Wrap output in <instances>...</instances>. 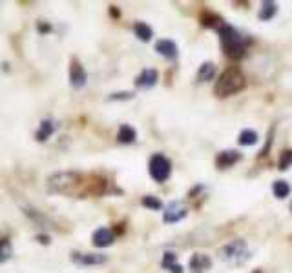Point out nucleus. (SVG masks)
Returning <instances> with one entry per match:
<instances>
[{
    "label": "nucleus",
    "instance_id": "19",
    "mask_svg": "<svg viewBox=\"0 0 292 273\" xmlns=\"http://www.w3.org/2000/svg\"><path fill=\"white\" fill-rule=\"evenodd\" d=\"M276 13H278V6H276L274 2H263L261 9H259V18L261 20H270Z\"/></svg>",
    "mask_w": 292,
    "mask_h": 273
},
{
    "label": "nucleus",
    "instance_id": "11",
    "mask_svg": "<svg viewBox=\"0 0 292 273\" xmlns=\"http://www.w3.org/2000/svg\"><path fill=\"white\" fill-rule=\"evenodd\" d=\"M155 51L163 57H167V59H175L177 57V46H175V42L168 40V38H163L155 44Z\"/></svg>",
    "mask_w": 292,
    "mask_h": 273
},
{
    "label": "nucleus",
    "instance_id": "13",
    "mask_svg": "<svg viewBox=\"0 0 292 273\" xmlns=\"http://www.w3.org/2000/svg\"><path fill=\"white\" fill-rule=\"evenodd\" d=\"M155 82H157V71H155V69H144V71L135 78V86L143 89L154 88Z\"/></svg>",
    "mask_w": 292,
    "mask_h": 273
},
{
    "label": "nucleus",
    "instance_id": "12",
    "mask_svg": "<svg viewBox=\"0 0 292 273\" xmlns=\"http://www.w3.org/2000/svg\"><path fill=\"white\" fill-rule=\"evenodd\" d=\"M210 257L205 255V253H196V255L190 259V270L192 273H203L210 268Z\"/></svg>",
    "mask_w": 292,
    "mask_h": 273
},
{
    "label": "nucleus",
    "instance_id": "22",
    "mask_svg": "<svg viewBox=\"0 0 292 273\" xmlns=\"http://www.w3.org/2000/svg\"><path fill=\"white\" fill-rule=\"evenodd\" d=\"M13 255V246L7 239H2L0 240V262H6L9 261Z\"/></svg>",
    "mask_w": 292,
    "mask_h": 273
},
{
    "label": "nucleus",
    "instance_id": "2",
    "mask_svg": "<svg viewBox=\"0 0 292 273\" xmlns=\"http://www.w3.org/2000/svg\"><path fill=\"white\" fill-rule=\"evenodd\" d=\"M245 86H247V82H245L243 73L239 71L238 68H228L227 71H223L221 77L217 78L214 91L217 97H228L245 89Z\"/></svg>",
    "mask_w": 292,
    "mask_h": 273
},
{
    "label": "nucleus",
    "instance_id": "14",
    "mask_svg": "<svg viewBox=\"0 0 292 273\" xmlns=\"http://www.w3.org/2000/svg\"><path fill=\"white\" fill-rule=\"evenodd\" d=\"M137 138V131L133 130L130 124H123L119 128V133H117V140L121 144H130Z\"/></svg>",
    "mask_w": 292,
    "mask_h": 273
},
{
    "label": "nucleus",
    "instance_id": "5",
    "mask_svg": "<svg viewBox=\"0 0 292 273\" xmlns=\"http://www.w3.org/2000/svg\"><path fill=\"white\" fill-rule=\"evenodd\" d=\"M150 175L154 178L155 182H165L168 177H170V171H172V164L168 161L165 155L157 153L150 159Z\"/></svg>",
    "mask_w": 292,
    "mask_h": 273
},
{
    "label": "nucleus",
    "instance_id": "17",
    "mask_svg": "<svg viewBox=\"0 0 292 273\" xmlns=\"http://www.w3.org/2000/svg\"><path fill=\"white\" fill-rule=\"evenodd\" d=\"M214 75H215V64L205 62L203 66H199L197 80H199V82H210V80H214Z\"/></svg>",
    "mask_w": 292,
    "mask_h": 273
},
{
    "label": "nucleus",
    "instance_id": "16",
    "mask_svg": "<svg viewBox=\"0 0 292 273\" xmlns=\"http://www.w3.org/2000/svg\"><path fill=\"white\" fill-rule=\"evenodd\" d=\"M161 264L165 270H170L172 273H183V266L177 264V255L172 253V251H167V253H165Z\"/></svg>",
    "mask_w": 292,
    "mask_h": 273
},
{
    "label": "nucleus",
    "instance_id": "7",
    "mask_svg": "<svg viewBox=\"0 0 292 273\" xmlns=\"http://www.w3.org/2000/svg\"><path fill=\"white\" fill-rule=\"evenodd\" d=\"M186 208L181 204V202H170L165 209V215H163V220L167 222V224H173V222H179L181 219H185L186 217Z\"/></svg>",
    "mask_w": 292,
    "mask_h": 273
},
{
    "label": "nucleus",
    "instance_id": "26",
    "mask_svg": "<svg viewBox=\"0 0 292 273\" xmlns=\"http://www.w3.org/2000/svg\"><path fill=\"white\" fill-rule=\"evenodd\" d=\"M131 97H133V93H114L110 97V101H128Z\"/></svg>",
    "mask_w": 292,
    "mask_h": 273
},
{
    "label": "nucleus",
    "instance_id": "8",
    "mask_svg": "<svg viewBox=\"0 0 292 273\" xmlns=\"http://www.w3.org/2000/svg\"><path fill=\"white\" fill-rule=\"evenodd\" d=\"M70 82H72L73 88H84L86 86V82H88V73H86V69H84L83 66H81V62H77V60H73L72 62V68H70Z\"/></svg>",
    "mask_w": 292,
    "mask_h": 273
},
{
    "label": "nucleus",
    "instance_id": "15",
    "mask_svg": "<svg viewBox=\"0 0 292 273\" xmlns=\"http://www.w3.org/2000/svg\"><path fill=\"white\" fill-rule=\"evenodd\" d=\"M53 131H55V124H53V120H42L41 122V128L37 130V140L39 142H44V140H48L49 136L53 135Z\"/></svg>",
    "mask_w": 292,
    "mask_h": 273
},
{
    "label": "nucleus",
    "instance_id": "3",
    "mask_svg": "<svg viewBox=\"0 0 292 273\" xmlns=\"http://www.w3.org/2000/svg\"><path fill=\"white\" fill-rule=\"evenodd\" d=\"M81 175L75 171H60L53 173L46 180V188L49 193H62V195H72L75 188L81 184Z\"/></svg>",
    "mask_w": 292,
    "mask_h": 273
},
{
    "label": "nucleus",
    "instance_id": "18",
    "mask_svg": "<svg viewBox=\"0 0 292 273\" xmlns=\"http://www.w3.org/2000/svg\"><path fill=\"white\" fill-rule=\"evenodd\" d=\"M133 31H135V35H137L143 42L152 40V36H154V30H152L148 24H144V22H135Z\"/></svg>",
    "mask_w": 292,
    "mask_h": 273
},
{
    "label": "nucleus",
    "instance_id": "28",
    "mask_svg": "<svg viewBox=\"0 0 292 273\" xmlns=\"http://www.w3.org/2000/svg\"><path fill=\"white\" fill-rule=\"evenodd\" d=\"M291 209H292V204H291Z\"/></svg>",
    "mask_w": 292,
    "mask_h": 273
},
{
    "label": "nucleus",
    "instance_id": "24",
    "mask_svg": "<svg viewBox=\"0 0 292 273\" xmlns=\"http://www.w3.org/2000/svg\"><path fill=\"white\" fill-rule=\"evenodd\" d=\"M278 166H280L281 171H285V170H289V168L292 166V149H285V151L281 153Z\"/></svg>",
    "mask_w": 292,
    "mask_h": 273
},
{
    "label": "nucleus",
    "instance_id": "10",
    "mask_svg": "<svg viewBox=\"0 0 292 273\" xmlns=\"http://www.w3.org/2000/svg\"><path fill=\"white\" fill-rule=\"evenodd\" d=\"M239 159H241V155L238 151H234V149H230V151H221L217 155V159H215V164L221 170H227V168H232L236 162H239Z\"/></svg>",
    "mask_w": 292,
    "mask_h": 273
},
{
    "label": "nucleus",
    "instance_id": "23",
    "mask_svg": "<svg viewBox=\"0 0 292 273\" xmlns=\"http://www.w3.org/2000/svg\"><path fill=\"white\" fill-rule=\"evenodd\" d=\"M272 191H274V195L278 197V199H285V197L291 193V186L287 184L285 180H278V182H274V186H272Z\"/></svg>",
    "mask_w": 292,
    "mask_h": 273
},
{
    "label": "nucleus",
    "instance_id": "25",
    "mask_svg": "<svg viewBox=\"0 0 292 273\" xmlns=\"http://www.w3.org/2000/svg\"><path fill=\"white\" fill-rule=\"evenodd\" d=\"M143 206L144 208H150V209H161L163 208V202L157 199V197H152V195H146L143 197Z\"/></svg>",
    "mask_w": 292,
    "mask_h": 273
},
{
    "label": "nucleus",
    "instance_id": "4",
    "mask_svg": "<svg viewBox=\"0 0 292 273\" xmlns=\"http://www.w3.org/2000/svg\"><path fill=\"white\" fill-rule=\"evenodd\" d=\"M221 259L228 264H234V266H239L243 264L245 261H249L250 257V251H249V246L245 242L243 239H236L232 242H228L227 246H223L219 249Z\"/></svg>",
    "mask_w": 292,
    "mask_h": 273
},
{
    "label": "nucleus",
    "instance_id": "20",
    "mask_svg": "<svg viewBox=\"0 0 292 273\" xmlns=\"http://www.w3.org/2000/svg\"><path fill=\"white\" fill-rule=\"evenodd\" d=\"M201 22H203V26H209V28H215V30L219 31L221 28H223V20H221L217 15H212V13H205L203 17H201Z\"/></svg>",
    "mask_w": 292,
    "mask_h": 273
},
{
    "label": "nucleus",
    "instance_id": "1",
    "mask_svg": "<svg viewBox=\"0 0 292 273\" xmlns=\"http://www.w3.org/2000/svg\"><path fill=\"white\" fill-rule=\"evenodd\" d=\"M219 38H221V48L225 51L227 57H230L232 60L243 59L247 53V44L250 40H247L241 33L234 30L232 26H223L219 30Z\"/></svg>",
    "mask_w": 292,
    "mask_h": 273
},
{
    "label": "nucleus",
    "instance_id": "21",
    "mask_svg": "<svg viewBox=\"0 0 292 273\" xmlns=\"http://www.w3.org/2000/svg\"><path fill=\"white\" fill-rule=\"evenodd\" d=\"M257 142V133L252 130H243L239 133V144L241 146H252Z\"/></svg>",
    "mask_w": 292,
    "mask_h": 273
},
{
    "label": "nucleus",
    "instance_id": "6",
    "mask_svg": "<svg viewBox=\"0 0 292 273\" xmlns=\"http://www.w3.org/2000/svg\"><path fill=\"white\" fill-rule=\"evenodd\" d=\"M72 261L79 266H101L108 261V257L102 255V253H77V251H73Z\"/></svg>",
    "mask_w": 292,
    "mask_h": 273
},
{
    "label": "nucleus",
    "instance_id": "27",
    "mask_svg": "<svg viewBox=\"0 0 292 273\" xmlns=\"http://www.w3.org/2000/svg\"><path fill=\"white\" fill-rule=\"evenodd\" d=\"M254 273H261V272H254Z\"/></svg>",
    "mask_w": 292,
    "mask_h": 273
},
{
    "label": "nucleus",
    "instance_id": "9",
    "mask_svg": "<svg viewBox=\"0 0 292 273\" xmlns=\"http://www.w3.org/2000/svg\"><path fill=\"white\" fill-rule=\"evenodd\" d=\"M93 244H95L97 248H106L110 244H114L115 240V235L112 230H108V228H99L95 233H93Z\"/></svg>",
    "mask_w": 292,
    "mask_h": 273
}]
</instances>
